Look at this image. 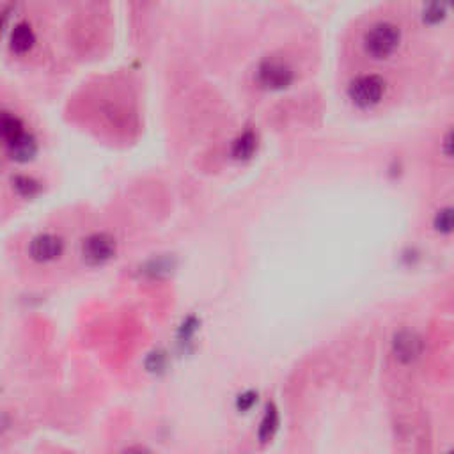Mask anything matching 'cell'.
Listing matches in <instances>:
<instances>
[{
  "label": "cell",
  "mask_w": 454,
  "mask_h": 454,
  "mask_svg": "<svg viewBox=\"0 0 454 454\" xmlns=\"http://www.w3.org/2000/svg\"><path fill=\"white\" fill-rule=\"evenodd\" d=\"M401 40L400 27L392 22H378L366 33L364 48L375 59H383L392 54Z\"/></svg>",
  "instance_id": "6da1fadb"
},
{
  "label": "cell",
  "mask_w": 454,
  "mask_h": 454,
  "mask_svg": "<svg viewBox=\"0 0 454 454\" xmlns=\"http://www.w3.org/2000/svg\"><path fill=\"white\" fill-rule=\"evenodd\" d=\"M385 93V82L378 75H361L351 80L348 94L361 107H371L378 103Z\"/></svg>",
  "instance_id": "7a4b0ae2"
},
{
  "label": "cell",
  "mask_w": 454,
  "mask_h": 454,
  "mask_svg": "<svg viewBox=\"0 0 454 454\" xmlns=\"http://www.w3.org/2000/svg\"><path fill=\"white\" fill-rule=\"evenodd\" d=\"M424 351V341L414 330H400L392 337V354L401 364H412Z\"/></svg>",
  "instance_id": "3957f363"
},
{
  "label": "cell",
  "mask_w": 454,
  "mask_h": 454,
  "mask_svg": "<svg viewBox=\"0 0 454 454\" xmlns=\"http://www.w3.org/2000/svg\"><path fill=\"white\" fill-rule=\"evenodd\" d=\"M257 78L268 89H282L293 80V69L288 62L279 59H267L257 68Z\"/></svg>",
  "instance_id": "277c9868"
},
{
  "label": "cell",
  "mask_w": 454,
  "mask_h": 454,
  "mask_svg": "<svg viewBox=\"0 0 454 454\" xmlns=\"http://www.w3.org/2000/svg\"><path fill=\"white\" fill-rule=\"evenodd\" d=\"M82 252L89 263H103V261L110 260L116 252V240L112 238L108 233H94L83 240Z\"/></svg>",
  "instance_id": "5b68a950"
},
{
  "label": "cell",
  "mask_w": 454,
  "mask_h": 454,
  "mask_svg": "<svg viewBox=\"0 0 454 454\" xmlns=\"http://www.w3.org/2000/svg\"><path fill=\"white\" fill-rule=\"evenodd\" d=\"M64 249V242L61 236L54 235V233H41V235L34 236L33 242L29 245V254L33 260L36 261H52L59 257Z\"/></svg>",
  "instance_id": "8992f818"
},
{
  "label": "cell",
  "mask_w": 454,
  "mask_h": 454,
  "mask_svg": "<svg viewBox=\"0 0 454 454\" xmlns=\"http://www.w3.org/2000/svg\"><path fill=\"white\" fill-rule=\"evenodd\" d=\"M279 424H281V417H279V410L274 403H268L264 408V414L261 417L260 428H257V440L261 443H268L279 431Z\"/></svg>",
  "instance_id": "52a82bcc"
},
{
  "label": "cell",
  "mask_w": 454,
  "mask_h": 454,
  "mask_svg": "<svg viewBox=\"0 0 454 454\" xmlns=\"http://www.w3.org/2000/svg\"><path fill=\"white\" fill-rule=\"evenodd\" d=\"M34 30L33 27L27 22H20L13 27L11 36H9V43H11V48L16 52H27L34 45Z\"/></svg>",
  "instance_id": "ba28073f"
},
{
  "label": "cell",
  "mask_w": 454,
  "mask_h": 454,
  "mask_svg": "<svg viewBox=\"0 0 454 454\" xmlns=\"http://www.w3.org/2000/svg\"><path fill=\"white\" fill-rule=\"evenodd\" d=\"M8 144V149L11 151V155L18 160H27L36 153V141L30 134L23 132L22 135H18L13 141L6 142Z\"/></svg>",
  "instance_id": "9c48e42d"
},
{
  "label": "cell",
  "mask_w": 454,
  "mask_h": 454,
  "mask_svg": "<svg viewBox=\"0 0 454 454\" xmlns=\"http://www.w3.org/2000/svg\"><path fill=\"white\" fill-rule=\"evenodd\" d=\"M256 146V135H254V132L247 130L243 132L242 135H238L236 141L233 142V155H235L236 158H247V156L252 155Z\"/></svg>",
  "instance_id": "30bf717a"
},
{
  "label": "cell",
  "mask_w": 454,
  "mask_h": 454,
  "mask_svg": "<svg viewBox=\"0 0 454 454\" xmlns=\"http://www.w3.org/2000/svg\"><path fill=\"white\" fill-rule=\"evenodd\" d=\"M433 226H435L436 231L442 233V235H450V233H454V206L440 209L435 215V219H433Z\"/></svg>",
  "instance_id": "8fae6325"
},
{
  "label": "cell",
  "mask_w": 454,
  "mask_h": 454,
  "mask_svg": "<svg viewBox=\"0 0 454 454\" xmlns=\"http://www.w3.org/2000/svg\"><path fill=\"white\" fill-rule=\"evenodd\" d=\"M23 132L25 130H23L22 121L16 116H13V114H9V112H6L4 116H2V135H4L6 142L13 141L18 135H22Z\"/></svg>",
  "instance_id": "7c38bea8"
},
{
  "label": "cell",
  "mask_w": 454,
  "mask_h": 454,
  "mask_svg": "<svg viewBox=\"0 0 454 454\" xmlns=\"http://www.w3.org/2000/svg\"><path fill=\"white\" fill-rule=\"evenodd\" d=\"M446 16V8L440 4H431L424 9V20L429 23H436L440 20H443Z\"/></svg>",
  "instance_id": "4fadbf2b"
},
{
  "label": "cell",
  "mask_w": 454,
  "mask_h": 454,
  "mask_svg": "<svg viewBox=\"0 0 454 454\" xmlns=\"http://www.w3.org/2000/svg\"><path fill=\"white\" fill-rule=\"evenodd\" d=\"M256 397H257V392H254V390H247V392L240 394L238 396V400H236V407H238L240 412L250 410V408L254 407V403H256Z\"/></svg>",
  "instance_id": "5bb4252c"
},
{
  "label": "cell",
  "mask_w": 454,
  "mask_h": 454,
  "mask_svg": "<svg viewBox=\"0 0 454 454\" xmlns=\"http://www.w3.org/2000/svg\"><path fill=\"white\" fill-rule=\"evenodd\" d=\"M37 187H40V183H37L34 177H29V176L16 177V188H18L20 192H23V194L30 195L34 190H37Z\"/></svg>",
  "instance_id": "9a60e30c"
},
{
  "label": "cell",
  "mask_w": 454,
  "mask_h": 454,
  "mask_svg": "<svg viewBox=\"0 0 454 454\" xmlns=\"http://www.w3.org/2000/svg\"><path fill=\"white\" fill-rule=\"evenodd\" d=\"M442 148H443V153H446V155L454 156V128H450V130L447 132L446 137H443Z\"/></svg>",
  "instance_id": "2e32d148"
},
{
  "label": "cell",
  "mask_w": 454,
  "mask_h": 454,
  "mask_svg": "<svg viewBox=\"0 0 454 454\" xmlns=\"http://www.w3.org/2000/svg\"><path fill=\"white\" fill-rule=\"evenodd\" d=\"M121 454H153V453L148 449V447L142 446V443H132V446L124 447V449L121 450Z\"/></svg>",
  "instance_id": "e0dca14e"
},
{
  "label": "cell",
  "mask_w": 454,
  "mask_h": 454,
  "mask_svg": "<svg viewBox=\"0 0 454 454\" xmlns=\"http://www.w3.org/2000/svg\"><path fill=\"white\" fill-rule=\"evenodd\" d=\"M447 454H454V449H450V450H447Z\"/></svg>",
  "instance_id": "ac0fdd59"
}]
</instances>
